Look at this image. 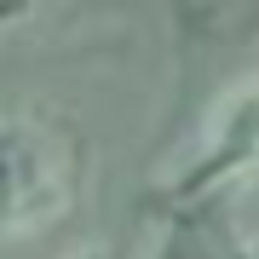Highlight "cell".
<instances>
[{
  "instance_id": "1",
  "label": "cell",
  "mask_w": 259,
  "mask_h": 259,
  "mask_svg": "<svg viewBox=\"0 0 259 259\" xmlns=\"http://www.w3.org/2000/svg\"><path fill=\"white\" fill-rule=\"evenodd\" d=\"M81 156L69 133L35 110H0V236H29L75 207Z\"/></svg>"
},
{
  "instance_id": "2",
  "label": "cell",
  "mask_w": 259,
  "mask_h": 259,
  "mask_svg": "<svg viewBox=\"0 0 259 259\" xmlns=\"http://www.w3.org/2000/svg\"><path fill=\"white\" fill-rule=\"evenodd\" d=\"M253 173H259V87H242L213 121L202 161L179 179V196H202V190H219L231 179H253Z\"/></svg>"
},
{
  "instance_id": "3",
  "label": "cell",
  "mask_w": 259,
  "mask_h": 259,
  "mask_svg": "<svg viewBox=\"0 0 259 259\" xmlns=\"http://www.w3.org/2000/svg\"><path fill=\"white\" fill-rule=\"evenodd\" d=\"M69 259H110V253H98V248H87V253H69Z\"/></svg>"
}]
</instances>
